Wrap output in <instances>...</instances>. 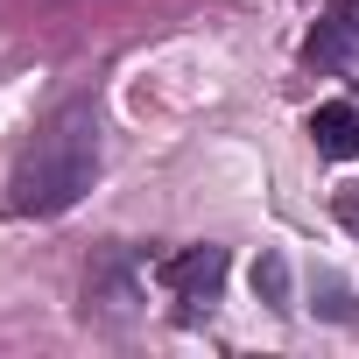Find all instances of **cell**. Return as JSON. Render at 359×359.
<instances>
[{
    "mask_svg": "<svg viewBox=\"0 0 359 359\" xmlns=\"http://www.w3.org/2000/svg\"><path fill=\"white\" fill-rule=\"evenodd\" d=\"M254 289H261L275 310H289V268H282V254H261V261H254Z\"/></svg>",
    "mask_w": 359,
    "mask_h": 359,
    "instance_id": "cell-5",
    "label": "cell"
},
{
    "mask_svg": "<svg viewBox=\"0 0 359 359\" xmlns=\"http://www.w3.org/2000/svg\"><path fill=\"white\" fill-rule=\"evenodd\" d=\"M310 141H317V155L352 162L359 155V106H317L310 113Z\"/></svg>",
    "mask_w": 359,
    "mask_h": 359,
    "instance_id": "cell-4",
    "label": "cell"
},
{
    "mask_svg": "<svg viewBox=\"0 0 359 359\" xmlns=\"http://www.w3.org/2000/svg\"><path fill=\"white\" fill-rule=\"evenodd\" d=\"M155 282L169 296H184V303H212L226 289V247H184V254H169L155 268Z\"/></svg>",
    "mask_w": 359,
    "mask_h": 359,
    "instance_id": "cell-2",
    "label": "cell"
},
{
    "mask_svg": "<svg viewBox=\"0 0 359 359\" xmlns=\"http://www.w3.org/2000/svg\"><path fill=\"white\" fill-rule=\"evenodd\" d=\"M92 176H99V113H92V99H71L22 148V162L8 176V205L22 219H57L92 191Z\"/></svg>",
    "mask_w": 359,
    "mask_h": 359,
    "instance_id": "cell-1",
    "label": "cell"
},
{
    "mask_svg": "<svg viewBox=\"0 0 359 359\" xmlns=\"http://www.w3.org/2000/svg\"><path fill=\"white\" fill-rule=\"evenodd\" d=\"M303 57H310L317 71H345V64L359 57V0H331L324 22H317V36L303 43Z\"/></svg>",
    "mask_w": 359,
    "mask_h": 359,
    "instance_id": "cell-3",
    "label": "cell"
}]
</instances>
